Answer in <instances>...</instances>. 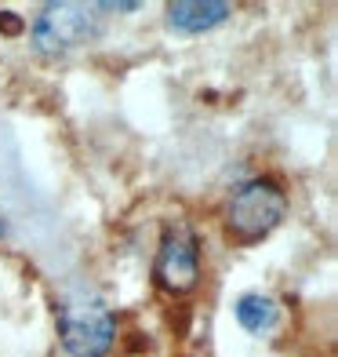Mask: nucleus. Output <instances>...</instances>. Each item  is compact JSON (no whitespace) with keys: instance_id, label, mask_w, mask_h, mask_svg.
<instances>
[{"instance_id":"nucleus-1","label":"nucleus","mask_w":338,"mask_h":357,"mask_svg":"<svg viewBox=\"0 0 338 357\" xmlns=\"http://www.w3.org/2000/svg\"><path fill=\"white\" fill-rule=\"evenodd\" d=\"M284 215H287L284 186L269 175H255L233 190L230 204H225V230L240 245H255V241H262L277 230Z\"/></svg>"},{"instance_id":"nucleus-2","label":"nucleus","mask_w":338,"mask_h":357,"mask_svg":"<svg viewBox=\"0 0 338 357\" xmlns=\"http://www.w3.org/2000/svg\"><path fill=\"white\" fill-rule=\"evenodd\" d=\"M58 339L70 357H106L117 343V317L91 291H73L58 303Z\"/></svg>"},{"instance_id":"nucleus-3","label":"nucleus","mask_w":338,"mask_h":357,"mask_svg":"<svg viewBox=\"0 0 338 357\" xmlns=\"http://www.w3.org/2000/svg\"><path fill=\"white\" fill-rule=\"evenodd\" d=\"M95 37H102V19L95 15V4H73V0L44 4L29 22V40L40 55H66Z\"/></svg>"},{"instance_id":"nucleus-4","label":"nucleus","mask_w":338,"mask_h":357,"mask_svg":"<svg viewBox=\"0 0 338 357\" xmlns=\"http://www.w3.org/2000/svg\"><path fill=\"white\" fill-rule=\"evenodd\" d=\"M153 281L168 296H186L200 284V237L189 222H168L160 230Z\"/></svg>"},{"instance_id":"nucleus-5","label":"nucleus","mask_w":338,"mask_h":357,"mask_svg":"<svg viewBox=\"0 0 338 357\" xmlns=\"http://www.w3.org/2000/svg\"><path fill=\"white\" fill-rule=\"evenodd\" d=\"M233 15V8L225 0H179V4H168V26L175 33H207V29L222 26Z\"/></svg>"},{"instance_id":"nucleus-6","label":"nucleus","mask_w":338,"mask_h":357,"mask_svg":"<svg viewBox=\"0 0 338 357\" xmlns=\"http://www.w3.org/2000/svg\"><path fill=\"white\" fill-rule=\"evenodd\" d=\"M233 314H236V324L251 335H266L277 328L280 321V306L273 296H262V291H244L236 303H233Z\"/></svg>"},{"instance_id":"nucleus-7","label":"nucleus","mask_w":338,"mask_h":357,"mask_svg":"<svg viewBox=\"0 0 338 357\" xmlns=\"http://www.w3.org/2000/svg\"><path fill=\"white\" fill-rule=\"evenodd\" d=\"M142 4L138 0H102V4H95V11H138Z\"/></svg>"},{"instance_id":"nucleus-8","label":"nucleus","mask_w":338,"mask_h":357,"mask_svg":"<svg viewBox=\"0 0 338 357\" xmlns=\"http://www.w3.org/2000/svg\"><path fill=\"white\" fill-rule=\"evenodd\" d=\"M0 29H4V33H22L26 22H22L15 11H0Z\"/></svg>"}]
</instances>
